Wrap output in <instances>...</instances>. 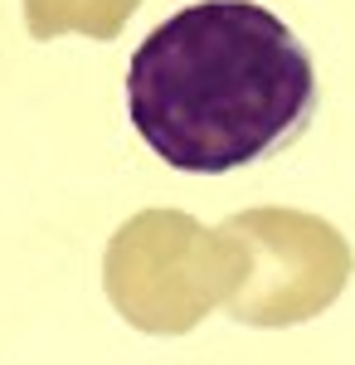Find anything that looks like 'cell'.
<instances>
[{"mask_svg": "<svg viewBox=\"0 0 355 365\" xmlns=\"http://www.w3.org/2000/svg\"><path fill=\"white\" fill-rule=\"evenodd\" d=\"M234 234L205 229L185 210H141L108 239L103 287L112 312L146 336H185L244 282Z\"/></svg>", "mask_w": 355, "mask_h": 365, "instance_id": "cell-2", "label": "cell"}, {"mask_svg": "<svg viewBox=\"0 0 355 365\" xmlns=\"http://www.w3.org/2000/svg\"><path fill=\"white\" fill-rule=\"evenodd\" d=\"M312 54L268 5L200 0L151 29L127 63V117L170 170L229 175L307 132Z\"/></svg>", "mask_w": 355, "mask_h": 365, "instance_id": "cell-1", "label": "cell"}, {"mask_svg": "<svg viewBox=\"0 0 355 365\" xmlns=\"http://www.w3.org/2000/svg\"><path fill=\"white\" fill-rule=\"evenodd\" d=\"M141 0H25L29 39H58V34H88V39H117Z\"/></svg>", "mask_w": 355, "mask_h": 365, "instance_id": "cell-4", "label": "cell"}, {"mask_svg": "<svg viewBox=\"0 0 355 365\" xmlns=\"http://www.w3.org/2000/svg\"><path fill=\"white\" fill-rule=\"evenodd\" d=\"M219 229L239 239L248 263L239 292L224 302V317L239 327H263V331L302 327L321 317L355 273L351 239L331 220L307 210L258 205L229 215Z\"/></svg>", "mask_w": 355, "mask_h": 365, "instance_id": "cell-3", "label": "cell"}]
</instances>
